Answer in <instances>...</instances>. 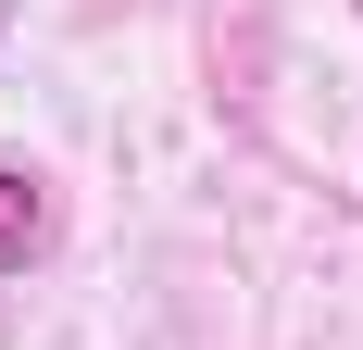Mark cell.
<instances>
[{
	"label": "cell",
	"mask_w": 363,
	"mask_h": 350,
	"mask_svg": "<svg viewBox=\"0 0 363 350\" xmlns=\"http://www.w3.org/2000/svg\"><path fill=\"white\" fill-rule=\"evenodd\" d=\"M38 238H50V201H38V175H0V276H26Z\"/></svg>",
	"instance_id": "obj_1"
}]
</instances>
